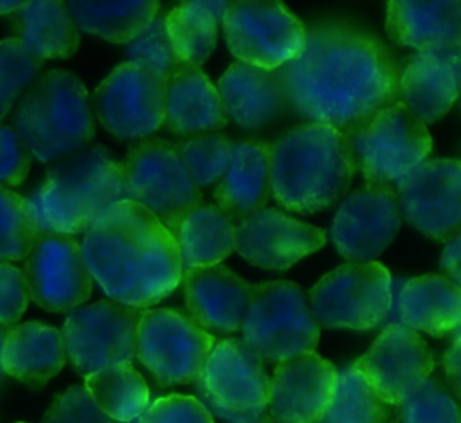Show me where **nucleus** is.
<instances>
[{
	"label": "nucleus",
	"instance_id": "f257e3e1",
	"mask_svg": "<svg viewBox=\"0 0 461 423\" xmlns=\"http://www.w3.org/2000/svg\"><path fill=\"white\" fill-rule=\"evenodd\" d=\"M288 108L348 133L398 103V65L371 32L344 22L306 29L303 52L277 68Z\"/></svg>",
	"mask_w": 461,
	"mask_h": 423
},
{
	"label": "nucleus",
	"instance_id": "f03ea898",
	"mask_svg": "<svg viewBox=\"0 0 461 423\" xmlns=\"http://www.w3.org/2000/svg\"><path fill=\"white\" fill-rule=\"evenodd\" d=\"M85 263L115 302L146 310L182 281L180 252L171 232L142 205L122 200L85 232Z\"/></svg>",
	"mask_w": 461,
	"mask_h": 423
},
{
	"label": "nucleus",
	"instance_id": "7ed1b4c3",
	"mask_svg": "<svg viewBox=\"0 0 461 423\" xmlns=\"http://www.w3.org/2000/svg\"><path fill=\"white\" fill-rule=\"evenodd\" d=\"M357 166L346 135L304 122L270 144V191L292 212H317L335 203L349 187Z\"/></svg>",
	"mask_w": 461,
	"mask_h": 423
},
{
	"label": "nucleus",
	"instance_id": "20e7f679",
	"mask_svg": "<svg viewBox=\"0 0 461 423\" xmlns=\"http://www.w3.org/2000/svg\"><path fill=\"white\" fill-rule=\"evenodd\" d=\"M122 200L124 167L101 146L59 158L31 196L40 230L68 236L90 230Z\"/></svg>",
	"mask_w": 461,
	"mask_h": 423
},
{
	"label": "nucleus",
	"instance_id": "39448f33",
	"mask_svg": "<svg viewBox=\"0 0 461 423\" xmlns=\"http://www.w3.org/2000/svg\"><path fill=\"white\" fill-rule=\"evenodd\" d=\"M13 124L29 153L40 162L59 160L95 135L94 113L81 79L65 68H50L20 97Z\"/></svg>",
	"mask_w": 461,
	"mask_h": 423
},
{
	"label": "nucleus",
	"instance_id": "423d86ee",
	"mask_svg": "<svg viewBox=\"0 0 461 423\" xmlns=\"http://www.w3.org/2000/svg\"><path fill=\"white\" fill-rule=\"evenodd\" d=\"M367 185L394 189L432 149L427 126L402 103H393L344 133Z\"/></svg>",
	"mask_w": 461,
	"mask_h": 423
},
{
	"label": "nucleus",
	"instance_id": "0eeeda50",
	"mask_svg": "<svg viewBox=\"0 0 461 423\" xmlns=\"http://www.w3.org/2000/svg\"><path fill=\"white\" fill-rule=\"evenodd\" d=\"M241 333L243 342L263 360L279 364L313 351L321 326L299 284L268 281L252 286Z\"/></svg>",
	"mask_w": 461,
	"mask_h": 423
},
{
	"label": "nucleus",
	"instance_id": "6e6552de",
	"mask_svg": "<svg viewBox=\"0 0 461 423\" xmlns=\"http://www.w3.org/2000/svg\"><path fill=\"white\" fill-rule=\"evenodd\" d=\"M196 391L202 403L227 423H261L267 416L270 378L263 358L243 338L214 344Z\"/></svg>",
	"mask_w": 461,
	"mask_h": 423
},
{
	"label": "nucleus",
	"instance_id": "1a4fd4ad",
	"mask_svg": "<svg viewBox=\"0 0 461 423\" xmlns=\"http://www.w3.org/2000/svg\"><path fill=\"white\" fill-rule=\"evenodd\" d=\"M126 198L148 209L166 229L202 203V189L187 171L176 144L144 139L126 155Z\"/></svg>",
	"mask_w": 461,
	"mask_h": 423
},
{
	"label": "nucleus",
	"instance_id": "9d476101",
	"mask_svg": "<svg viewBox=\"0 0 461 423\" xmlns=\"http://www.w3.org/2000/svg\"><path fill=\"white\" fill-rule=\"evenodd\" d=\"M391 274L378 261L346 263L310 290V310L330 329H373L391 310Z\"/></svg>",
	"mask_w": 461,
	"mask_h": 423
},
{
	"label": "nucleus",
	"instance_id": "9b49d317",
	"mask_svg": "<svg viewBox=\"0 0 461 423\" xmlns=\"http://www.w3.org/2000/svg\"><path fill=\"white\" fill-rule=\"evenodd\" d=\"M144 310L97 301L70 310L61 328L65 355L81 376L137 356V328Z\"/></svg>",
	"mask_w": 461,
	"mask_h": 423
},
{
	"label": "nucleus",
	"instance_id": "f8f14e48",
	"mask_svg": "<svg viewBox=\"0 0 461 423\" xmlns=\"http://www.w3.org/2000/svg\"><path fill=\"white\" fill-rule=\"evenodd\" d=\"M216 340L175 308L144 310L137 328V358L160 385L196 382Z\"/></svg>",
	"mask_w": 461,
	"mask_h": 423
},
{
	"label": "nucleus",
	"instance_id": "ddd939ff",
	"mask_svg": "<svg viewBox=\"0 0 461 423\" xmlns=\"http://www.w3.org/2000/svg\"><path fill=\"white\" fill-rule=\"evenodd\" d=\"M221 25L238 61L263 70L281 68L306 43L304 23L279 2H230Z\"/></svg>",
	"mask_w": 461,
	"mask_h": 423
},
{
	"label": "nucleus",
	"instance_id": "4468645a",
	"mask_svg": "<svg viewBox=\"0 0 461 423\" xmlns=\"http://www.w3.org/2000/svg\"><path fill=\"white\" fill-rule=\"evenodd\" d=\"M166 81L124 61L94 90L92 104L101 124L124 140L144 139L164 124Z\"/></svg>",
	"mask_w": 461,
	"mask_h": 423
},
{
	"label": "nucleus",
	"instance_id": "2eb2a0df",
	"mask_svg": "<svg viewBox=\"0 0 461 423\" xmlns=\"http://www.w3.org/2000/svg\"><path fill=\"white\" fill-rule=\"evenodd\" d=\"M394 193L402 218L427 238L448 243L461 234V160H423Z\"/></svg>",
	"mask_w": 461,
	"mask_h": 423
},
{
	"label": "nucleus",
	"instance_id": "dca6fc26",
	"mask_svg": "<svg viewBox=\"0 0 461 423\" xmlns=\"http://www.w3.org/2000/svg\"><path fill=\"white\" fill-rule=\"evenodd\" d=\"M29 297L47 311H70L92 293L94 277L81 241L68 234L41 232L23 259Z\"/></svg>",
	"mask_w": 461,
	"mask_h": 423
},
{
	"label": "nucleus",
	"instance_id": "f3484780",
	"mask_svg": "<svg viewBox=\"0 0 461 423\" xmlns=\"http://www.w3.org/2000/svg\"><path fill=\"white\" fill-rule=\"evenodd\" d=\"M358 374L387 405H398L430 376L434 356L427 342L403 324L382 329L367 353L353 362Z\"/></svg>",
	"mask_w": 461,
	"mask_h": 423
},
{
	"label": "nucleus",
	"instance_id": "a211bd4d",
	"mask_svg": "<svg viewBox=\"0 0 461 423\" xmlns=\"http://www.w3.org/2000/svg\"><path fill=\"white\" fill-rule=\"evenodd\" d=\"M402 214L394 189L362 185L339 207L331 223L337 252L349 263L380 256L398 234Z\"/></svg>",
	"mask_w": 461,
	"mask_h": 423
},
{
	"label": "nucleus",
	"instance_id": "6ab92c4d",
	"mask_svg": "<svg viewBox=\"0 0 461 423\" xmlns=\"http://www.w3.org/2000/svg\"><path fill=\"white\" fill-rule=\"evenodd\" d=\"M326 243V234L285 214L263 207L241 220L234 230V250L249 263L267 270H286Z\"/></svg>",
	"mask_w": 461,
	"mask_h": 423
},
{
	"label": "nucleus",
	"instance_id": "aec40b11",
	"mask_svg": "<svg viewBox=\"0 0 461 423\" xmlns=\"http://www.w3.org/2000/svg\"><path fill=\"white\" fill-rule=\"evenodd\" d=\"M337 376L335 365L315 351L279 362L268 394L274 423H319L333 400Z\"/></svg>",
	"mask_w": 461,
	"mask_h": 423
},
{
	"label": "nucleus",
	"instance_id": "412c9836",
	"mask_svg": "<svg viewBox=\"0 0 461 423\" xmlns=\"http://www.w3.org/2000/svg\"><path fill=\"white\" fill-rule=\"evenodd\" d=\"M182 288L189 317L207 333L241 331L252 284L225 265L200 266L182 272Z\"/></svg>",
	"mask_w": 461,
	"mask_h": 423
},
{
	"label": "nucleus",
	"instance_id": "4be33fe9",
	"mask_svg": "<svg viewBox=\"0 0 461 423\" xmlns=\"http://www.w3.org/2000/svg\"><path fill=\"white\" fill-rule=\"evenodd\" d=\"M461 90V65L456 50H421L411 56L398 81L402 103L423 124L441 119Z\"/></svg>",
	"mask_w": 461,
	"mask_h": 423
},
{
	"label": "nucleus",
	"instance_id": "5701e85b",
	"mask_svg": "<svg viewBox=\"0 0 461 423\" xmlns=\"http://www.w3.org/2000/svg\"><path fill=\"white\" fill-rule=\"evenodd\" d=\"M216 88L225 115L245 130L267 126L288 108L276 70L234 61L218 79Z\"/></svg>",
	"mask_w": 461,
	"mask_h": 423
},
{
	"label": "nucleus",
	"instance_id": "b1692460",
	"mask_svg": "<svg viewBox=\"0 0 461 423\" xmlns=\"http://www.w3.org/2000/svg\"><path fill=\"white\" fill-rule=\"evenodd\" d=\"M227 115L216 85L200 67L180 63L166 79L164 124L180 137L212 133L223 128Z\"/></svg>",
	"mask_w": 461,
	"mask_h": 423
},
{
	"label": "nucleus",
	"instance_id": "393cba45",
	"mask_svg": "<svg viewBox=\"0 0 461 423\" xmlns=\"http://www.w3.org/2000/svg\"><path fill=\"white\" fill-rule=\"evenodd\" d=\"M385 32L394 43L420 52L457 50L461 45V0H393L385 9Z\"/></svg>",
	"mask_w": 461,
	"mask_h": 423
},
{
	"label": "nucleus",
	"instance_id": "a878e982",
	"mask_svg": "<svg viewBox=\"0 0 461 423\" xmlns=\"http://www.w3.org/2000/svg\"><path fill=\"white\" fill-rule=\"evenodd\" d=\"M270 194V144L234 142L232 158L214 189L216 207L241 221L265 207Z\"/></svg>",
	"mask_w": 461,
	"mask_h": 423
},
{
	"label": "nucleus",
	"instance_id": "bb28decb",
	"mask_svg": "<svg viewBox=\"0 0 461 423\" xmlns=\"http://www.w3.org/2000/svg\"><path fill=\"white\" fill-rule=\"evenodd\" d=\"M67 355L61 331L38 320L11 326L2 346L5 376L38 387L54 378L65 365Z\"/></svg>",
	"mask_w": 461,
	"mask_h": 423
},
{
	"label": "nucleus",
	"instance_id": "cd10ccee",
	"mask_svg": "<svg viewBox=\"0 0 461 423\" xmlns=\"http://www.w3.org/2000/svg\"><path fill=\"white\" fill-rule=\"evenodd\" d=\"M398 315L414 331L454 333L461 326V288L439 274L409 279L398 297Z\"/></svg>",
	"mask_w": 461,
	"mask_h": 423
},
{
	"label": "nucleus",
	"instance_id": "c85d7f7f",
	"mask_svg": "<svg viewBox=\"0 0 461 423\" xmlns=\"http://www.w3.org/2000/svg\"><path fill=\"white\" fill-rule=\"evenodd\" d=\"M180 252L182 272L220 265L234 250V221L218 207L198 205L167 229Z\"/></svg>",
	"mask_w": 461,
	"mask_h": 423
},
{
	"label": "nucleus",
	"instance_id": "c756f323",
	"mask_svg": "<svg viewBox=\"0 0 461 423\" xmlns=\"http://www.w3.org/2000/svg\"><path fill=\"white\" fill-rule=\"evenodd\" d=\"M13 31L36 58L65 59L79 47V32L63 2H23L13 14Z\"/></svg>",
	"mask_w": 461,
	"mask_h": 423
},
{
	"label": "nucleus",
	"instance_id": "7c9ffc66",
	"mask_svg": "<svg viewBox=\"0 0 461 423\" xmlns=\"http://www.w3.org/2000/svg\"><path fill=\"white\" fill-rule=\"evenodd\" d=\"M230 2H185L166 14V29L176 58L200 67L216 47L218 22Z\"/></svg>",
	"mask_w": 461,
	"mask_h": 423
},
{
	"label": "nucleus",
	"instance_id": "2f4dec72",
	"mask_svg": "<svg viewBox=\"0 0 461 423\" xmlns=\"http://www.w3.org/2000/svg\"><path fill=\"white\" fill-rule=\"evenodd\" d=\"M158 2H68L76 27L110 43L133 41L158 14Z\"/></svg>",
	"mask_w": 461,
	"mask_h": 423
},
{
	"label": "nucleus",
	"instance_id": "473e14b6",
	"mask_svg": "<svg viewBox=\"0 0 461 423\" xmlns=\"http://www.w3.org/2000/svg\"><path fill=\"white\" fill-rule=\"evenodd\" d=\"M85 389L113 421L126 423L149 407V389L131 362H119L85 376Z\"/></svg>",
	"mask_w": 461,
	"mask_h": 423
},
{
	"label": "nucleus",
	"instance_id": "72a5a7b5",
	"mask_svg": "<svg viewBox=\"0 0 461 423\" xmlns=\"http://www.w3.org/2000/svg\"><path fill=\"white\" fill-rule=\"evenodd\" d=\"M387 403L351 365L337 376L333 400L319 423H387Z\"/></svg>",
	"mask_w": 461,
	"mask_h": 423
},
{
	"label": "nucleus",
	"instance_id": "f704fd0d",
	"mask_svg": "<svg viewBox=\"0 0 461 423\" xmlns=\"http://www.w3.org/2000/svg\"><path fill=\"white\" fill-rule=\"evenodd\" d=\"M40 234L31 200L0 185V261H23Z\"/></svg>",
	"mask_w": 461,
	"mask_h": 423
},
{
	"label": "nucleus",
	"instance_id": "c9c22d12",
	"mask_svg": "<svg viewBox=\"0 0 461 423\" xmlns=\"http://www.w3.org/2000/svg\"><path fill=\"white\" fill-rule=\"evenodd\" d=\"M43 61L18 38L0 40V121L40 77Z\"/></svg>",
	"mask_w": 461,
	"mask_h": 423
},
{
	"label": "nucleus",
	"instance_id": "e433bc0d",
	"mask_svg": "<svg viewBox=\"0 0 461 423\" xmlns=\"http://www.w3.org/2000/svg\"><path fill=\"white\" fill-rule=\"evenodd\" d=\"M232 148L234 142L221 133H202L176 144L187 171L200 189L220 182L230 164Z\"/></svg>",
	"mask_w": 461,
	"mask_h": 423
},
{
	"label": "nucleus",
	"instance_id": "4c0bfd02",
	"mask_svg": "<svg viewBox=\"0 0 461 423\" xmlns=\"http://www.w3.org/2000/svg\"><path fill=\"white\" fill-rule=\"evenodd\" d=\"M398 423H457L461 410L434 378H425L398 405Z\"/></svg>",
	"mask_w": 461,
	"mask_h": 423
},
{
	"label": "nucleus",
	"instance_id": "58836bf2",
	"mask_svg": "<svg viewBox=\"0 0 461 423\" xmlns=\"http://www.w3.org/2000/svg\"><path fill=\"white\" fill-rule=\"evenodd\" d=\"M126 56L131 63L151 70L164 81L182 63L173 50L166 29V16L162 14H157V18L133 41L128 43Z\"/></svg>",
	"mask_w": 461,
	"mask_h": 423
},
{
	"label": "nucleus",
	"instance_id": "ea45409f",
	"mask_svg": "<svg viewBox=\"0 0 461 423\" xmlns=\"http://www.w3.org/2000/svg\"><path fill=\"white\" fill-rule=\"evenodd\" d=\"M41 423H115L92 400L81 385L59 392L47 409Z\"/></svg>",
	"mask_w": 461,
	"mask_h": 423
},
{
	"label": "nucleus",
	"instance_id": "a19ab883",
	"mask_svg": "<svg viewBox=\"0 0 461 423\" xmlns=\"http://www.w3.org/2000/svg\"><path fill=\"white\" fill-rule=\"evenodd\" d=\"M140 423H214L211 410L194 396L169 394L155 400Z\"/></svg>",
	"mask_w": 461,
	"mask_h": 423
},
{
	"label": "nucleus",
	"instance_id": "79ce46f5",
	"mask_svg": "<svg viewBox=\"0 0 461 423\" xmlns=\"http://www.w3.org/2000/svg\"><path fill=\"white\" fill-rule=\"evenodd\" d=\"M31 167V153L16 130L0 124V185H20Z\"/></svg>",
	"mask_w": 461,
	"mask_h": 423
},
{
	"label": "nucleus",
	"instance_id": "37998d69",
	"mask_svg": "<svg viewBox=\"0 0 461 423\" xmlns=\"http://www.w3.org/2000/svg\"><path fill=\"white\" fill-rule=\"evenodd\" d=\"M29 292L23 270L0 263V326L11 328L25 311Z\"/></svg>",
	"mask_w": 461,
	"mask_h": 423
},
{
	"label": "nucleus",
	"instance_id": "c03bdc74",
	"mask_svg": "<svg viewBox=\"0 0 461 423\" xmlns=\"http://www.w3.org/2000/svg\"><path fill=\"white\" fill-rule=\"evenodd\" d=\"M443 369L450 389L461 398V338H454L443 355Z\"/></svg>",
	"mask_w": 461,
	"mask_h": 423
},
{
	"label": "nucleus",
	"instance_id": "a18cd8bd",
	"mask_svg": "<svg viewBox=\"0 0 461 423\" xmlns=\"http://www.w3.org/2000/svg\"><path fill=\"white\" fill-rule=\"evenodd\" d=\"M439 263L447 277L461 288V234H457L454 239L448 241V245L441 254Z\"/></svg>",
	"mask_w": 461,
	"mask_h": 423
},
{
	"label": "nucleus",
	"instance_id": "49530a36",
	"mask_svg": "<svg viewBox=\"0 0 461 423\" xmlns=\"http://www.w3.org/2000/svg\"><path fill=\"white\" fill-rule=\"evenodd\" d=\"M23 2H0V14H14Z\"/></svg>",
	"mask_w": 461,
	"mask_h": 423
},
{
	"label": "nucleus",
	"instance_id": "de8ad7c7",
	"mask_svg": "<svg viewBox=\"0 0 461 423\" xmlns=\"http://www.w3.org/2000/svg\"><path fill=\"white\" fill-rule=\"evenodd\" d=\"M7 326H0V382L4 380V376H5V373H4V369H2V346H4V338H5V335H7Z\"/></svg>",
	"mask_w": 461,
	"mask_h": 423
},
{
	"label": "nucleus",
	"instance_id": "09e8293b",
	"mask_svg": "<svg viewBox=\"0 0 461 423\" xmlns=\"http://www.w3.org/2000/svg\"><path fill=\"white\" fill-rule=\"evenodd\" d=\"M261 423H274V419L270 418V414H267V416L263 418V421H261Z\"/></svg>",
	"mask_w": 461,
	"mask_h": 423
},
{
	"label": "nucleus",
	"instance_id": "8fccbe9b",
	"mask_svg": "<svg viewBox=\"0 0 461 423\" xmlns=\"http://www.w3.org/2000/svg\"><path fill=\"white\" fill-rule=\"evenodd\" d=\"M454 338H461V326L454 331Z\"/></svg>",
	"mask_w": 461,
	"mask_h": 423
},
{
	"label": "nucleus",
	"instance_id": "3c124183",
	"mask_svg": "<svg viewBox=\"0 0 461 423\" xmlns=\"http://www.w3.org/2000/svg\"><path fill=\"white\" fill-rule=\"evenodd\" d=\"M126 423H140V416L135 418V419H131V421H126Z\"/></svg>",
	"mask_w": 461,
	"mask_h": 423
},
{
	"label": "nucleus",
	"instance_id": "603ef678",
	"mask_svg": "<svg viewBox=\"0 0 461 423\" xmlns=\"http://www.w3.org/2000/svg\"><path fill=\"white\" fill-rule=\"evenodd\" d=\"M457 58H459V65H461V45H459V49H457Z\"/></svg>",
	"mask_w": 461,
	"mask_h": 423
},
{
	"label": "nucleus",
	"instance_id": "864d4df0",
	"mask_svg": "<svg viewBox=\"0 0 461 423\" xmlns=\"http://www.w3.org/2000/svg\"><path fill=\"white\" fill-rule=\"evenodd\" d=\"M387 423H389V421H387Z\"/></svg>",
	"mask_w": 461,
	"mask_h": 423
}]
</instances>
